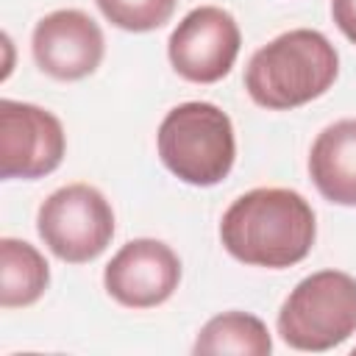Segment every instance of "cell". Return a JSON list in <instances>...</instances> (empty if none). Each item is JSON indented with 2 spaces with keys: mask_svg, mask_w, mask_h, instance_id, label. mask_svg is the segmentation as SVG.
Returning <instances> with one entry per match:
<instances>
[{
  "mask_svg": "<svg viewBox=\"0 0 356 356\" xmlns=\"http://www.w3.org/2000/svg\"><path fill=\"white\" fill-rule=\"evenodd\" d=\"M309 175L317 192L337 206H356V120L325 125L309 150Z\"/></svg>",
  "mask_w": 356,
  "mask_h": 356,
  "instance_id": "obj_10",
  "label": "cell"
},
{
  "mask_svg": "<svg viewBox=\"0 0 356 356\" xmlns=\"http://www.w3.org/2000/svg\"><path fill=\"white\" fill-rule=\"evenodd\" d=\"M95 3L111 25L131 33H145L170 22L178 0H95Z\"/></svg>",
  "mask_w": 356,
  "mask_h": 356,
  "instance_id": "obj_13",
  "label": "cell"
},
{
  "mask_svg": "<svg viewBox=\"0 0 356 356\" xmlns=\"http://www.w3.org/2000/svg\"><path fill=\"white\" fill-rule=\"evenodd\" d=\"M161 164L192 186H214L228 178L236 159L231 117L206 100L170 108L156 134Z\"/></svg>",
  "mask_w": 356,
  "mask_h": 356,
  "instance_id": "obj_3",
  "label": "cell"
},
{
  "mask_svg": "<svg viewBox=\"0 0 356 356\" xmlns=\"http://www.w3.org/2000/svg\"><path fill=\"white\" fill-rule=\"evenodd\" d=\"M312 203L284 186H259L239 195L220 220L222 248L242 264L284 270L303 261L314 245Z\"/></svg>",
  "mask_w": 356,
  "mask_h": 356,
  "instance_id": "obj_1",
  "label": "cell"
},
{
  "mask_svg": "<svg viewBox=\"0 0 356 356\" xmlns=\"http://www.w3.org/2000/svg\"><path fill=\"white\" fill-rule=\"evenodd\" d=\"M331 17L345 39L356 44V0H331Z\"/></svg>",
  "mask_w": 356,
  "mask_h": 356,
  "instance_id": "obj_14",
  "label": "cell"
},
{
  "mask_svg": "<svg viewBox=\"0 0 356 356\" xmlns=\"http://www.w3.org/2000/svg\"><path fill=\"white\" fill-rule=\"evenodd\" d=\"M36 67L56 81H81L92 75L106 53L100 25L81 8L44 14L31 36Z\"/></svg>",
  "mask_w": 356,
  "mask_h": 356,
  "instance_id": "obj_9",
  "label": "cell"
},
{
  "mask_svg": "<svg viewBox=\"0 0 356 356\" xmlns=\"http://www.w3.org/2000/svg\"><path fill=\"white\" fill-rule=\"evenodd\" d=\"M181 284L178 253L150 236L125 242L103 270L106 292L125 309H153L172 298Z\"/></svg>",
  "mask_w": 356,
  "mask_h": 356,
  "instance_id": "obj_8",
  "label": "cell"
},
{
  "mask_svg": "<svg viewBox=\"0 0 356 356\" xmlns=\"http://www.w3.org/2000/svg\"><path fill=\"white\" fill-rule=\"evenodd\" d=\"M273 350V339L267 325L248 312H222L211 317L195 345L192 353H236V356H267Z\"/></svg>",
  "mask_w": 356,
  "mask_h": 356,
  "instance_id": "obj_12",
  "label": "cell"
},
{
  "mask_svg": "<svg viewBox=\"0 0 356 356\" xmlns=\"http://www.w3.org/2000/svg\"><path fill=\"white\" fill-rule=\"evenodd\" d=\"M339 75V53L325 33L295 28L259 47L245 67L250 100L270 111L306 106L325 95Z\"/></svg>",
  "mask_w": 356,
  "mask_h": 356,
  "instance_id": "obj_2",
  "label": "cell"
},
{
  "mask_svg": "<svg viewBox=\"0 0 356 356\" xmlns=\"http://www.w3.org/2000/svg\"><path fill=\"white\" fill-rule=\"evenodd\" d=\"M239 47L242 33L234 14L220 6H197L170 33L167 56L184 81L214 83L231 72Z\"/></svg>",
  "mask_w": 356,
  "mask_h": 356,
  "instance_id": "obj_6",
  "label": "cell"
},
{
  "mask_svg": "<svg viewBox=\"0 0 356 356\" xmlns=\"http://www.w3.org/2000/svg\"><path fill=\"white\" fill-rule=\"evenodd\" d=\"M50 284V264L25 239H0V306L22 309L36 303Z\"/></svg>",
  "mask_w": 356,
  "mask_h": 356,
  "instance_id": "obj_11",
  "label": "cell"
},
{
  "mask_svg": "<svg viewBox=\"0 0 356 356\" xmlns=\"http://www.w3.org/2000/svg\"><path fill=\"white\" fill-rule=\"evenodd\" d=\"M67 150L61 120L42 106L0 100V178H44Z\"/></svg>",
  "mask_w": 356,
  "mask_h": 356,
  "instance_id": "obj_7",
  "label": "cell"
},
{
  "mask_svg": "<svg viewBox=\"0 0 356 356\" xmlns=\"http://www.w3.org/2000/svg\"><path fill=\"white\" fill-rule=\"evenodd\" d=\"M281 339L306 353H323L356 334V278L320 270L295 284L278 309Z\"/></svg>",
  "mask_w": 356,
  "mask_h": 356,
  "instance_id": "obj_4",
  "label": "cell"
},
{
  "mask_svg": "<svg viewBox=\"0 0 356 356\" xmlns=\"http://www.w3.org/2000/svg\"><path fill=\"white\" fill-rule=\"evenodd\" d=\"M36 231L53 256L83 264L108 248L114 236V209L100 189L67 184L39 206Z\"/></svg>",
  "mask_w": 356,
  "mask_h": 356,
  "instance_id": "obj_5",
  "label": "cell"
}]
</instances>
